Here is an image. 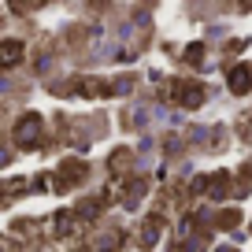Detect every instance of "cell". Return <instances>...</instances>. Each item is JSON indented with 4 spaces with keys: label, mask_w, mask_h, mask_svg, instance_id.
Segmentation results:
<instances>
[{
    "label": "cell",
    "mask_w": 252,
    "mask_h": 252,
    "mask_svg": "<svg viewBox=\"0 0 252 252\" xmlns=\"http://www.w3.org/2000/svg\"><path fill=\"white\" fill-rule=\"evenodd\" d=\"M19 63H23V45L19 41H0V71L19 67Z\"/></svg>",
    "instance_id": "cell-4"
},
{
    "label": "cell",
    "mask_w": 252,
    "mask_h": 252,
    "mask_svg": "<svg viewBox=\"0 0 252 252\" xmlns=\"http://www.w3.org/2000/svg\"><path fill=\"white\" fill-rule=\"evenodd\" d=\"M37 137H41V115H23L19 119V126H15V145H23V149H30V145H37Z\"/></svg>",
    "instance_id": "cell-2"
},
{
    "label": "cell",
    "mask_w": 252,
    "mask_h": 252,
    "mask_svg": "<svg viewBox=\"0 0 252 252\" xmlns=\"http://www.w3.org/2000/svg\"><path fill=\"white\" fill-rule=\"evenodd\" d=\"M226 82H230V93H249V86H252V71H249V63H237V67H230Z\"/></svg>",
    "instance_id": "cell-3"
},
{
    "label": "cell",
    "mask_w": 252,
    "mask_h": 252,
    "mask_svg": "<svg viewBox=\"0 0 252 252\" xmlns=\"http://www.w3.org/2000/svg\"><path fill=\"white\" fill-rule=\"evenodd\" d=\"M167 89H171V100L182 104V108H200V104H204V86H200V82L174 78V82H167Z\"/></svg>",
    "instance_id": "cell-1"
},
{
    "label": "cell",
    "mask_w": 252,
    "mask_h": 252,
    "mask_svg": "<svg viewBox=\"0 0 252 252\" xmlns=\"http://www.w3.org/2000/svg\"><path fill=\"white\" fill-rule=\"evenodd\" d=\"M63 178H71V186H74L78 178H86V163H78V159L71 163V159H67V163H63Z\"/></svg>",
    "instance_id": "cell-5"
},
{
    "label": "cell",
    "mask_w": 252,
    "mask_h": 252,
    "mask_svg": "<svg viewBox=\"0 0 252 252\" xmlns=\"http://www.w3.org/2000/svg\"><path fill=\"white\" fill-rule=\"evenodd\" d=\"M186 60L193 63V67H204V63H200V60H204V45H189L186 48Z\"/></svg>",
    "instance_id": "cell-6"
}]
</instances>
